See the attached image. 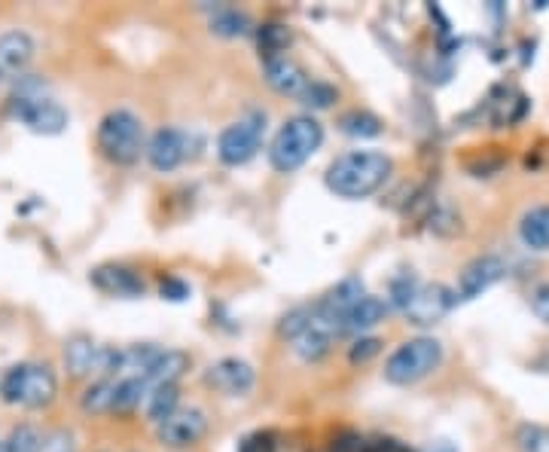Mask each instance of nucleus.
<instances>
[{
    "label": "nucleus",
    "instance_id": "1",
    "mask_svg": "<svg viewBox=\"0 0 549 452\" xmlns=\"http://www.w3.org/2000/svg\"><path fill=\"white\" fill-rule=\"evenodd\" d=\"M394 172L391 156L379 150H348L336 156L324 175V184L339 199H366L379 193Z\"/></svg>",
    "mask_w": 549,
    "mask_h": 452
},
{
    "label": "nucleus",
    "instance_id": "2",
    "mask_svg": "<svg viewBox=\"0 0 549 452\" xmlns=\"http://www.w3.org/2000/svg\"><path fill=\"white\" fill-rule=\"evenodd\" d=\"M324 144V126L309 117V113H299V117H290L272 138L269 144V165L281 175H290L296 168H302L309 162Z\"/></svg>",
    "mask_w": 549,
    "mask_h": 452
},
{
    "label": "nucleus",
    "instance_id": "3",
    "mask_svg": "<svg viewBox=\"0 0 549 452\" xmlns=\"http://www.w3.org/2000/svg\"><path fill=\"white\" fill-rule=\"evenodd\" d=\"M58 394V379L49 364H16L0 376V401L25 410H46Z\"/></svg>",
    "mask_w": 549,
    "mask_h": 452
},
{
    "label": "nucleus",
    "instance_id": "4",
    "mask_svg": "<svg viewBox=\"0 0 549 452\" xmlns=\"http://www.w3.org/2000/svg\"><path fill=\"white\" fill-rule=\"evenodd\" d=\"M147 147L144 123L138 113L116 107L98 123V150L113 165H135Z\"/></svg>",
    "mask_w": 549,
    "mask_h": 452
},
{
    "label": "nucleus",
    "instance_id": "5",
    "mask_svg": "<svg viewBox=\"0 0 549 452\" xmlns=\"http://www.w3.org/2000/svg\"><path fill=\"white\" fill-rule=\"evenodd\" d=\"M10 113L34 135H61L68 129V110L58 101L46 98L34 80L22 77V86L10 98Z\"/></svg>",
    "mask_w": 549,
    "mask_h": 452
},
{
    "label": "nucleus",
    "instance_id": "6",
    "mask_svg": "<svg viewBox=\"0 0 549 452\" xmlns=\"http://www.w3.org/2000/svg\"><path fill=\"white\" fill-rule=\"evenodd\" d=\"M443 364V346L434 336H415L391 352L385 361V379L391 385H415Z\"/></svg>",
    "mask_w": 549,
    "mask_h": 452
},
{
    "label": "nucleus",
    "instance_id": "7",
    "mask_svg": "<svg viewBox=\"0 0 549 452\" xmlns=\"http://www.w3.org/2000/svg\"><path fill=\"white\" fill-rule=\"evenodd\" d=\"M263 132H266V117L260 113H251L232 126H226L217 138V156L223 165H244L251 162L263 144Z\"/></svg>",
    "mask_w": 549,
    "mask_h": 452
},
{
    "label": "nucleus",
    "instance_id": "8",
    "mask_svg": "<svg viewBox=\"0 0 549 452\" xmlns=\"http://www.w3.org/2000/svg\"><path fill=\"white\" fill-rule=\"evenodd\" d=\"M156 434L171 449H187V446H196L208 434V419L196 407H183V410L177 407L168 419H162L156 425Z\"/></svg>",
    "mask_w": 549,
    "mask_h": 452
},
{
    "label": "nucleus",
    "instance_id": "9",
    "mask_svg": "<svg viewBox=\"0 0 549 452\" xmlns=\"http://www.w3.org/2000/svg\"><path fill=\"white\" fill-rule=\"evenodd\" d=\"M458 303L455 291H449L446 285H418V291L412 294L409 306L403 309L406 318L418 327H431L437 324L443 315H449V309Z\"/></svg>",
    "mask_w": 549,
    "mask_h": 452
},
{
    "label": "nucleus",
    "instance_id": "10",
    "mask_svg": "<svg viewBox=\"0 0 549 452\" xmlns=\"http://www.w3.org/2000/svg\"><path fill=\"white\" fill-rule=\"evenodd\" d=\"M37 43L28 31H7L0 34V83L22 80L28 65L34 62Z\"/></svg>",
    "mask_w": 549,
    "mask_h": 452
},
{
    "label": "nucleus",
    "instance_id": "11",
    "mask_svg": "<svg viewBox=\"0 0 549 452\" xmlns=\"http://www.w3.org/2000/svg\"><path fill=\"white\" fill-rule=\"evenodd\" d=\"M144 156H147V162L156 168V172L168 175V172H174V168H180L183 159L190 156V138L183 135L180 129H159L147 141Z\"/></svg>",
    "mask_w": 549,
    "mask_h": 452
},
{
    "label": "nucleus",
    "instance_id": "12",
    "mask_svg": "<svg viewBox=\"0 0 549 452\" xmlns=\"http://www.w3.org/2000/svg\"><path fill=\"white\" fill-rule=\"evenodd\" d=\"M504 272H507V266H504V260L495 257V254H485V257L470 260V263L464 266V272H461V281H458L455 297L473 300V297L485 294L492 285H498V281L504 278Z\"/></svg>",
    "mask_w": 549,
    "mask_h": 452
},
{
    "label": "nucleus",
    "instance_id": "13",
    "mask_svg": "<svg viewBox=\"0 0 549 452\" xmlns=\"http://www.w3.org/2000/svg\"><path fill=\"white\" fill-rule=\"evenodd\" d=\"M208 385L229 394V398H241V394H248L257 382V373L248 361H241V358H220L217 364L208 367L205 373Z\"/></svg>",
    "mask_w": 549,
    "mask_h": 452
},
{
    "label": "nucleus",
    "instance_id": "14",
    "mask_svg": "<svg viewBox=\"0 0 549 452\" xmlns=\"http://www.w3.org/2000/svg\"><path fill=\"white\" fill-rule=\"evenodd\" d=\"M89 281L104 291V294H113V297H141L144 294V281L135 269L129 266H116V263H104V266H95Z\"/></svg>",
    "mask_w": 549,
    "mask_h": 452
},
{
    "label": "nucleus",
    "instance_id": "15",
    "mask_svg": "<svg viewBox=\"0 0 549 452\" xmlns=\"http://www.w3.org/2000/svg\"><path fill=\"white\" fill-rule=\"evenodd\" d=\"M266 83L278 95H284V98H302L312 80L293 59H287V55H278V59L266 62Z\"/></svg>",
    "mask_w": 549,
    "mask_h": 452
},
{
    "label": "nucleus",
    "instance_id": "16",
    "mask_svg": "<svg viewBox=\"0 0 549 452\" xmlns=\"http://www.w3.org/2000/svg\"><path fill=\"white\" fill-rule=\"evenodd\" d=\"M190 370V355L187 352H177V349H162L147 373V388L153 385H177V379Z\"/></svg>",
    "mask_w": 549,
    "mask_h": 452
},
{
    "label": "nucleus",
    "instance_id": "17",
    "mask_svg": "<svg viewBox=\"0 0 549 452\" xmlns=\"http://www.w3.org/2000/svg\"><path fill=\"white\" fill-rule=\"evenodd\" d=\"M98 352L101 346L92 343L89 336H71L65 343V367L71 376H92L98 373Z\"/></svg>",
    "mask_w": 549,
    "mask_h": 452
},
{
    "label": "nucleus",
    "instance_id": "18",
    "mask_svg": "<svg viewBox=\"0 0 549 452\" xmlns=\"http://www.w3.org/2000/svg\"><path fill=\"white\" fill-rule=\"evenodd\" d=\"M385 315H388V303L379 300V297H370V294H366L360 303H354V306L345 312V333H360V336H363V330H370V327L382 324Z\"/></svg>",
    "mask_w": 549,
    "mask_h": 452
},
{
    "label": "nucleus",
    "instance_id": "19",
    "mask_svg": "<svg viewBox=\"0 0 549 452\" xmlns=\"http://www.w3.org/2000/svg\"><path fill=\"white\" fill-rule=\"evenodd\" d=\"M519 236H522L525 248L549 251V205H537V208L525 211V217L519 223Z\"/></svg>",
    "mask_w": 549,
    "mask_h": 452
},
{
    "label": "nucleus",
    "instance_id": "20",
    "mask_svg": "<svg viewBox=\"0 0 549 452\" xmlns=\"http://www.w3.org/2000/svg\"><path fill=\"white\" fill-rule=\"evenodd\" d=\"M80 407H83L86 413H95V416L113 413V407H116V379H110V376L95 379V382L83 391Z\"/></svg>",
    "mask_w": 549,
    "mask_h": 452
},
{
    "label": "nucleus",
    "instance_id": "21",
    "mask_svg": "<svg viewBox=\"0 0 549 452\" xmlns=\"http://www.w3.org/2000/svg\"><path fill=\"white\" fill-rule=\"evenodd\" d=\"M339 129L348 135V138H379L382 135V120L370 110H348L339 117Z\"/></svg>",
    "mask_w": 549,
    "mask_h": 452
},
{
    "label": "nucleus",
    "instance_id": "22",
    "mask_svg": "<svg viewBox=\"0 0 549 452\" xmlns=\"http://www.w3.org/2000/svg\"><path fill=\"white\" fill-rule=\"evenodd\" d=\"M177 410V385H153L147 388L144 398V413L150 416V422H162Z\"/></svg>",
    "mask_w": 549,
    "mask_h": 452
},
{
    "label": "nucleus",
    "instance_id": "23",
    "mask_svg": "<svg viewBox=\"0 0 549 452\" xmlns=\"http://www.w3.org/2000/svg\"><path fill=\"white\" fill-rule=\"evenodd\" d=\"M211 31L220 34V37H241V34H248V31H251V22H248V16H244V13L223 7V10L214 13Z\"/></svg>",
    "mask_w": 549,
    "mask_h": 452
},
{
    "label": "nucleus",
    "instance_id": "24",
    "mask_svg": "<svg viewBox=\"0 0 549 452\" xmlns=\"http://www.w3.org/2000/svg\"><path fill=\"white\" fill-rule=\"evenodd\" d=\"M516 446L519 452H549V428L537 422H525L516 428Z\"/></svg>",
    "mask_w": 549,
    "mask_h": 452
},
{
    "label": "nucleus",
    "instance_id": "25",
    "mask_svg": "<svg viewBox=\"0 0 549 452\" xmlns=\"http://www.w3.org/2000/svg\"><path fill=\"white\" fill-rule=\"evenodd\" d=\"M287 43H290L287 28H281V25H263L260 28V49L266 55V62L269 59H278V55H284Z\"/></svg>",
    "mask_w": 549,
    "mask_h": 452
},
{
    "label": "nucleus",
    "instance_id": "26",
    "mask_svg": "<svg viewBox=\"0 0 549 452\" xmlns=\"http://www.w3.org/2000/svg\"><path fill=\"white\" fill-rule=\"evenodd\" d=\"M40 440H43V434L37 428L19 425V428H13V434L4 443H7L10 452H40Z\"/></svg>",
    "mask_w": 549,
    "mask_h": 452
},
{
    "label": "nucleus",
    "instance_id": "27",
    "mask_svg": "<svg viewBox=\"0 0 549 452\" xmlns=\"http://www.w3.org/2000/svg\"><path fill=\"white\" fill-rule=\"evenodd\" d=\"M336 98H339V92H336L330 83H324V80H312V83H309V89H305V95H302L299 101H302V104H309V107H315V110H324V107H330Z\"/></svg>",
    "mask_w": 549,
    "mask_h": 452
},
{
    "label": "nucleus",
    "instance_id": "28",
    "mask_svg": "<svg viewBox=\"0 0 549 452\" xmlns=\"http://www.w3.org/2000/svg\"><path fill=\"white\" fill-rule=\"evenodd\" d=\"M379 352H382V339L379 336H360L357 343L348 349V361L351 364H366V361H373Z\"/></svg>",
    "mask_w": 549,
    "mask_h": 452
},
{
    "label": "nucleus",
    "instance_id": "29",
    "mask_svg": "<svg viewBox=\"0 0 549 452\" xmlns=\"http://www.w3.org/2000/svg\"><path fill=\"white\" fill-rule=\"evenodd\" d=\"M309 321H312V309H293V312H287L284 318H281V336H287V339H296L305 327H309Z\"/></svg>",
    "mask_w": 549,
    "mask_h": 452
},
{
    "label": "nucleus",
    "instance_id": "30",
    "mask_svg": "<svg viewBox=\"0 0 549 452\" xmlns=\"http://www.w3.org/2000/svg\"><path fill=\"white\" fill-rule=\"evenodd\" d=\"M235 452H278V443L269 431H254L238 443Z\"/></svg>",
    "mask_w": 549,
    "mask_h": 452
},
{
    "label": "nucleus",
    "instance_id": "31",
    "mask_svg": "<svg viewBox=\"0 0 549 452\" xmlns=\"http://www.w3.org/2000/svg\"><path fill=\"white\" fill-rule=\"evenodd\" d=\"M40 452H77L74 434H68V431H49V434H43Z\"/></svg>",
    "mask_w": 549,
    "mask_h": 452
},
{
    "label": "nucleus",
    "instance_id": "32",
    "mask_svg": "<svg viewBox=\"0 0 549 452\" xmlns=\"http://www.w3.org/2000/svg\"><path fill=\"white\" fill-rule=\"evenodd\" d=\"M159 294H162V300L183 303V300H190V285H187V281H183V278H174V275H168V278H162Z\"/></svg>",
    "mask_w": 549,
    "mask_h": 452
},
{
    "label": "nucleus",
    "instance_id": "33",
    "mask_svg": "<svg viewBox=\"0 0 549 452\" xmlns=\"http://www.w3.org/2000/svg\"><path fill=\"white\" fill-rule=\"evenodd\" d=\"M528 303H531V312L549 324V281H543V285H534L531 294H528Z\"/></svg>",
    "mask_w": 549,
    "mask_h": 452
},
{
    "label": "nucleus",
    "instance_id": "34",
    "mask_svg": "<svg viewBox=\"0 0 549 452\" xmlns=\"http://www.w3.org/2000/svg\"><path fill=\"white\" fill-rule=\"evenodd\" d=\"M330 452H373V440H366L360 434H342L333 440Z\"/></svg>",
    "mask_w": 549,
    "mask_h": 452
},
{
    "label": "nucleus",
    "instance_id": "35",
    "mask_svg": "<svg viewBox=\"0 0 549 452\" xmlns=\"http://www.w3.org/2000/svg\"><path fill=\"white\" fill-rule=\"evenodd\" d=\"M373 452H409V449L400 440L385 437V440H373Z\"/></svg>",
    "mask_w": 549,
    "mask_h": 452
},
{
    "label": "nucleus",
    "instance_id": "36",
    "mask_svg": "<svg viewBox=\"0 0 549 452\" xmlns=\"http://www.w3.org/2000/svg\"><path fill=\"white\" fill-rule=\"evenodd\" d=\"M0 452H10V449H7V443H4V440H0Z\"/></svg>",
    "mask_w": 549,
    "mask_h": 452
}]
</instances>
